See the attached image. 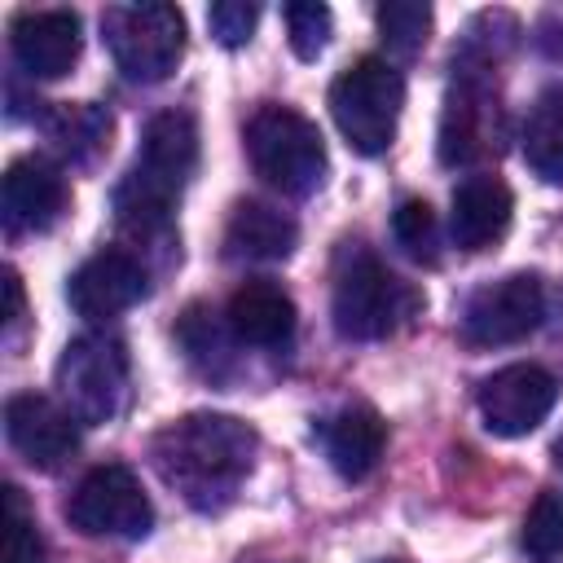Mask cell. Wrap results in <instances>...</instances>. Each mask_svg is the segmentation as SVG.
I'll use <instances>...</instances> for the list:
<instances>
[{
    "label": "cell",
    "mask_w": 563,
    "mask_h": 563,
    "mask_svg": "<svg viewBox=\"0 0 563 563\" xmlns=\"http://www.w3.org/2000/svg\"><path fill=\"white\" fill-rule=\"evenodd\" d=\"M554 466H559V471H563V435H559V440H554Z\"/></svg>",
    "instance_id": "cell-29"
},
{
    "label": "cell",
    "mask_w": 563,
    "mask_h": 563,
    "mask_svg": "<svg viewBox=\"0 0 563 563\" xmlns=\"http://www.w3.org/2000/svg\"><path fill=\"white\" fill-rule=\"evenodd\" d=\"M523 550L537 563H554L563 554V493H541L523 515Z\"/></svg>",
    "instance_id": "cell-24"
},
{
    "label": "cell",
    "mask_w": 563,
    "mask_h": 563,
    "mask_svg": "<svg viewBox=\"0 0 563 563\" xmlns=\"http://www.w3.org/2000/svg\"><path fill=\"white\" fill-rule=\"evenodd\" d=\"M413 312H418V290H409L374 251H365L361 242H347L339 251L330 317L343 339L352 343L387 339Z\"/></svg>",
    "instance_id": "cell-3"
},
{
    "label": "cell",
    "mask_w": 563,
    "mask_h": 563,
    "mask_svg": "<svg viewBox=\"0 0 563 563\" xmlns=\"http://www.w3.org/2000/svg\"><path fill=\"white\" fill-rule=\"evenodd\" d=\"M229 330L238 343H251V347H282L290 334H295V299L268 282V277H251L233 290L229 299V312H224Z\"/></svg>",
    "instance_id": "cell-17"
},
{
    "label": "cell",
    "mask_w": 563,
    "mask_h": 563,
    "mask_svg": "<svg viewBox=\"0 0 563 563\" xmlns=\"http://www.w3.org/2000/svg\"><path fill=\"white\" fill-rule=\"evenodd\" d=\"M515 216V194L501 176H466L453 189V211H449V233L462 251H488L506 238Z\"/></svg>",
    "instance_id": "cell-16"
},
{
    "label": "cell",
    "mask_w": 563,
    "mask_h": 563,
    "mask_svg": "<svg viewBox=\"0 0 563 563\" xmlns=\"http://www.w3.org/2000/svg\"><path fill=\"white\" fill-rule=\"evenodd\" d=\"M57 391L75 422H110L128 396V352L110 334H79L62 347Z\"/></svg>",
    "instance_id": "cell-7"
},
{
    "label": "cell",
    "mask_w": 563,
    "mask_h": 563,
    "mask_svg": "<svg viewBox=\"0 0 563 563\" xmlns=\"http://www.w3.org/2000/svg\"><path fill=\"white\" fill-rule=\"evenodd\" d=\"M545 317V290L532 273H510L479 286L462 308V339L471 347H506L528 339Z\"/></svg>",
    "instance_id": "cell-9"
},
{
    "label": "cell",
    "mask_w": 563,
    "mask_h": 563,
    "mask_svg": "<svg viewBox=\"0 0 563 563\" xmlns=\"http://www.w3.org/2000/svg\"><path fill=\"white\" fill-rule=\"evenodd\" d=\"M242 141L255 176L290 198H308L325 180V141L317 123L290 106H277V101L260 106L246 119Z\"/></svg>",
    "instance_id": "cell-4"
},
{
    "label": "cell",
    "mask_w": 563,
    "mask_h": 563,
    "mask_svg": "<svg viewBox=\"0 0 563 563\" xmlns=\"http://www.w3.org/2000/svg\"><path fill=\"white\" fill-rule=\"evenodd\" d=\"M453 88L444 97L440 114V163L444 167H466L497 150V92L493 79L484 75L488 66H453Z\"/></svg>",
    "instance_id": "cell-10"
},
{
    "label": "cell",
    "mask_w": 563,
    "mask_h": 563,
    "mask_svg": "<svg viewBox=\"0 0 563 563\" xmlns=\"http://www.w3.org/2000/svg\"><path fill=\"white\" fill-rule=\"evenodd\" d=\"M44 136L53 141V150L70 163H92L101 150H110V132L114 119L110 110H101L97 101H57L44 114Z\"/></svg>",
    "instance_id": "cell-20"
},
{
    "label": "cell",
    "mask_w": 563,
    "mask_h": 563,
    "mask_svg": "<svg viewBox=\"0 0 563 563\" xmlns=\"http://www.w3.org/2000/svg\"><path fill=\"white\" fill-rule=\"evenodd\" d=\"M4 290H9V312H4V321H18V317H22V282H18L13 268L4 273Z\"/></svg>",
    "instance_id": "cell-28"
},
{
    "label": "cell",
    "mask_w": 563,
    "mask_h": 563,
    "mask_svg": "<svg viewBox=\"0 0 563 563\" xmlns=\"http://www.w3.org/2000/svg\"><path fill=\"white\" fill-rule=\"evenodd\" d=\"M62 207H66V176H62V167H53L40 154H26V158L9 163L4 189H0V216H4V233L9 238L53 229Z\"/></svg>",
    "instance_id": "cell-15"
},
{
    "label": "cell",
    "mask_w": 563,
    "mask_h": 563,
    "mask_svg": "<svg viewBox=\"0 0 563 563\" xmlns=\"http://www.w3.org/2000/svg\"><path fill=\"white\" fill-rule=\"evenodd\" d=\"M260 435L233 413H185L150 440V462L189 506L220 510L255 466Z\"/></svg>",
    "instance_id": "cell-1"
},
{
    "label": "cell",
    "mask_w": 563,
    "mask_h": 563,
    "mask_svg": "<svg viewBox=\"0 0 563 563\" xmlns=\"http://www.w3.org/2000/svg\"><path fill=\"white\" fill-rule=\"evenodd\" d=\"M321 449L343 479H365L387 449V422L369 405H343L321 422Z\"/></svg>",
    "instance_id": "cell-18"
},
{
    "label": "cell",
    "mask_w": 563,
    "mask_h": 563,
    "mask_svg": "<svg viewBox=\"0 0 563 563\" xmlns=\"http://www.w3.org/2000/svg\"><path fill=\"white\" fill-rule=\"evenodd\" d=\"M559 400V383L550 369L532 365V361H519V365H506L497 374H488L479 383V413H484V427L501 440H519L528 431H537L550 409Z\"/></svg>",
    "instance_id": "cell-11"
},
{
    "label": "cell",
    "mask_w": 563,
    "mask_h": 563,
    "mask_svg": "<svg viewBox=\"0 0 563 563\" xmlns=\"http://www.w3.org/2000/svg\"><path fill=\"white\" fill-rule=\"evenodd\" d=\"M282 18H286V40H290L295 57H303V62L321 57V48L330 44V31H334L330 9L317 0H299V4H286Z\"/></svg>",
    "instance_id": "cell-25"
},
{
    "label": "cell",
    "mask_w": 563,
    "mask_h": 563,
    "mask_svg": "<svg viewBox=\"0 0 563 563\" xmlns=\"http://www.w3.org/2000/svg\"><path fill=\"white\" fill-rule=\"evenodd\" d=\"M4 506H9V541H4V559L9 563H44V541L22 506V493L9 484L4 488Z\"/></svg>",
    "instance_id": "cell-26"
},
{
    "label": "cell",
    "mask_w": 563,
    "mask_h": 563,
    "mask_svg": "<svg viewBox=\"0 0 563 563\" xmlns=\"http://www.w3.org/2000/svg\"><path fill=\"white\" fill-rule=\"evenodd\" d=\"M255 22H260V4L220 0V4H211V9H207V26H211V35H216L224 48L246 44V40H251V31H255Z\"/></svg>",
    "instance_id": "cell-27"
},
{
    "label": "cell",
    "mask_w": 563,
    "mask_h": 563,
    "mask_svg": "<svg viewBox=\"0 0 563 563\" xmlns=\"http://www.w3.org/2000/svg\"><path fill=\"white\" fill-rule=\"evenodd\" d=\"M519 141H523V163L541 180L563 185V88H545L528 106Z\"/></svg>",
    "instance_id": "cell-21"
},
{
    "label": "cell",
    "mask_w": 563,
    "mask_h": 563,
    "mask_svg": "<svg viewBox=\"0 0 563 563\" xmlns=\"http://www.w3.org/2000/svg\"><path fill=\"white\" fill-rule=\"evenodd\" d=\"M299 242V224L260 198H242L224 224V251L238 260H286Z\"/></svg>",
    "instance_id": "cell-19"
},
{
    "label": "cell",
    "mask_w": 563,
    "mask_h": 563,
    "mask_svg": "<svg viewBox=\"0 0 563 563\" xmlns=\"http://www.w3.org/2000/svg\"><path fill=\"white\" fill-rule=\"evenodd\" d=\"M145 290H150L145 264L119 246L88 255L66 282V299L84 321H110V317L128 312L132 303H141Z\"/></svg>",
    "instance_id": "cell-13"
},
{
    "label": "cell",
    "mask_w": 563,
    "mask_h": 563,
    "mask_svg": "<svg viewBox=\"0 0 563 563\" xmlns=\"http://www.w3.org/2000/svg\"><path fill=\"white\" fill-rule=\"evenodd\" d=\"M9 48L13 62L31 79H62L79 62L84 35L75 9H22L9 22Z\"/></svg>",
    "instance_id": "cell-14"
},
{
    "label": "cell",
    "mask_w": 563,
    "mask_h": 563,
    "mask_svg": "<svg viewBox=\"0 0 563 563\" xmlns=\"http://www.w3.org/2000/svg\"><path fill=\"white\" fill-rule=\"evenodd\" d=\"M391 238L396 246L418 260V264H435L440 260V229H435V211L422 198H405L391 216Z\"/></svg>",
    "instance_id": "cell-23"
},
{
    "label": "cell",
    "mask_w": 563,
    "mask_h": 563,
    "mask_svg": "<svg viewBox=\"0 0 563 563\" xmlns=\"http://www.w3.org/2000/svg\"><path fill=\"white\" fill-rule=\"evenodd\" d=\"M405 79L387 57H356L330 84V114L356 154H383L396 141Z\"/></svg>",
    "instance_id": "cell-5"
},
{
    "label": "cell",
    "mask_w": 563,
    "mask_h": 563,
    "mask_svg": "<svg viewBox=\"0 0 563 563\" xmlns=\"http://www.w3.org/2000/svg\"><path fill=\"white\" fill-rule=\"evenodd\" d=\"M378 35L396 57H413L431 35V4H422V0L378 4Z\"/></svg>",
    "instance_id": "cell-22"
},
{
    "label": "cell",
    "mask_w": 563,
    "mask_h": 563,
    "mask_svg": "<svg viewBox=\"0 0 563 563\" xmlns=\"http://www.w3.org/2000/svg\"><path fill=\"white\" fill-rule=\"evenodd\" d=\"M198 172V123L189 110H163L145 123L132 172L114 189V216L123 229L150 238L163 233L189 176Z\"/></svg>",
    "instance_id": "cell-2"
},
{
    "label": "cell",
    "mask_w": 563,
    "mask_h": 563,
    "mask_svg": "<svg viewBox=\"0 0 563 563\" xmlns=\"http://www.w3.org/2000/svg\"><path fill=\"white\" fill-rule=\"evenodd\" d=\"M66 519L84 532V537H145L150 523H154V506L141 488V479L119 466V462H106V466H92L70 501H66Z\"/></svg>",
    "instance_id": "cell-8"
},
{
    "label": "cell",
    "mask_w": 563,
    "mask_h": 563,
    "mask_svg": "<svg viewBox=\"0 0 563 563\" xmlns=\"http://www.w3.org/2000/svg\"><path fill=\"white\" fill-rule=\"evenodd\" d=\"M101 35L114 66L132 84H163L185 57V18L163 0L110 4L101 13Z\"/></svg>",
    "instance_id": "cell-6"
},
{
    "label": "cell",
    "mask_w": 563,
    "mask_h": 563,
    "mask_svg": "<svg viewBox=\"0 0 563 563\" xmlns=\"http://www.w3.org/2000/svg\"><path fill=\"white\" fill-rule=\"evenodd\" d=\"M4 435L13 444V453L35 466V471H62L75 449H79V427H75V413L48 396H35V391H22V396H9L4 405Z\"/></svg>",
    "instance_id": "cell-12"
}]
</instances>
